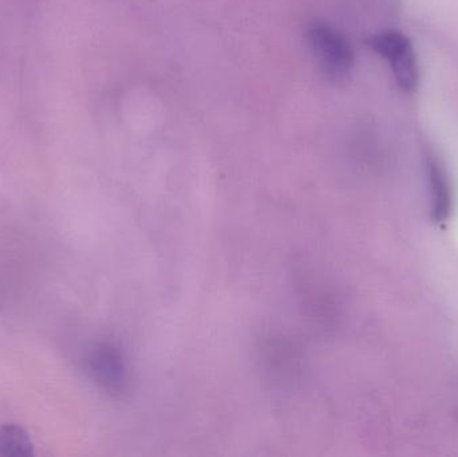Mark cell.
Instances as JSON below:
<instances>
[{"instance_id":"1","label":"cell","mask_w":458,"mask_h":457,"mask_svg":"<svg viewBox=\"0 0 458 457\" xmlns=\"http://www.w3.org/2000/svg\"><path fill=\"white\" fill-rule=\"evenodd\" d=\"M306 39L326 77L339 80L349 75L354 64V53L338 30L323 21H312L307 27Z\"/></svg>"},{"instance_id":"2","label":"cell","mask_w":458,"mask_h":457,"mask_svg":"<svg viewBox=\"0 0 458 457\" xmlns=\"http://www.w3.org/2000/svg\"><path fill=\"white\" fill-rule=\"evenodd\" d=\"M369 46L389 62L393 74L403 91L414 93L419 89V63L413 46L405 34L397 30H387L371 37Z\"/></svg>"},{"instance_id":"3","label":"cell","mask_w":458,"mask_h":457,"mask_svg":"<svg viewBox=\"0 0 458 457\" xmlns=\"http://www.w3.org/2000/svg\"><path fill=\"white\" fill-rule=\"evenodd\" d=\"M428 177L430 187V216L433 222L445 223L454 209V192L445 166L435 155L427 158Z\"/></svg>"},{"instance_id":"4","label":"cell","mask_w":458,"mask_h":457,"mask_svg":"<svg viewBox=\"0 0 458 457\" xmlns=\"http://www.w3.org/2000/svg\"><path fill=\"white\" fill-rule=\"evenodd\" d=\"M90 369L97 380L109 388L117 385L120 381V362L112 349H96L90 356Z\"/></svg>"},{"instance_id":"5","label":"cell","mask_w":458,"mask_h":457,"mask_svg":"<svg viewBox=\"0 0 458 457\" xmlns=\"http://www.w3.org/2000/svg\"><path fill=\"white\" fill-rule=\"evenodd\" d=\"M32 453V443L23 429L16 426L0 428V455L26 457Z\"/></svg>"}]
</instances>
